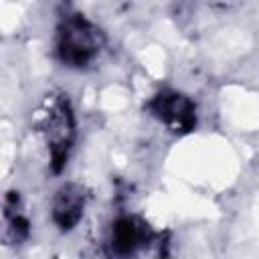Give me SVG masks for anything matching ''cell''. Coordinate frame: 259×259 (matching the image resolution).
<instances>
[{
    "instance_id": "6da1fadb",
    "label": "cell",
    "mask_w": 259,
    "mask_h": 259,
    "mask_svg": "<svg viewBox=\"0 0 259 259\" xmlns=\"http://www.w3.org/2000/svg\"><path fill=\"white\" fill-rule=\"evenodd\" d=\"M103 34L83 14H67L57 28V57L71 69L87 67L101 51Z\"/></svg>"
},
{
    "instance_id": "7a4b0ae2",
    "label": "cell",
    "mask_w": 259,
    "mask_h": 259,
    "mask_svg": "<svg viewBox=\"0 0 259 259\" xmlns=\"http://www.w3.org/2000/svg\"><path fill=\"white\" fill-rule=\"evenodd\" d=\"M40 132L49 148L51 166L55 172H61L75 140V115L67 95L47 99L45 111L40 113Z\"/></svg>"
},
{
    "instance_id": "3957f363",
    "label": "cell",
    "mask_w": 259,
    "mask_h": 259,
    "mask_svg": "<svg viewBox=\"0 0 259 259\" xmlns=\"http://www.w3.org/2000/svg\"><path fill=\"white\" fill-rule=\"evenodd\" d=\"M148 111L164 123L172 134H188L196 125V105L194 101L178 91H160L156 93L150 103Z\"/></svg>"
},
{
    "instance_id": "277c9868",
    "label": "cell",
    "mask_w": 259,
    "mask_h": 259,
    "mask_svg": "<svg viewBox=\"0 0 259 259\" xmlns=\"http://www.w3.org/2000/svg\"><path fill=\"white\" fill-rule=\"evenodd\" d=\"M152 239L150 227L138 217H119L111 225L109 233V249L113 255L125 257L138 253Z\"/></svg>"
},
{
    "instance_id": "5b68a950",
    "label": "cell",
    "mask_w": 259,
    "mask_h": 259,
    "mask_svg": "<svg viewBox=\"0 0 259 259\" xmlns=\"http://www.w3.org/2000/svg\"><path fill=\"white\" fill-rule=\"evenodd\" d=\"M87 204V192L79 184H65L57 190L53 198V223L59 227V231H71L77 227V223L83 219V210Z\"/></svg>"
},
{
    "instance_id": "8992f818",
    "label": "cell",
    "mask_w": 259,
    "mask_h": 259,
    "mask_svg": "<svg viewBox=\"0 0 259 259\" xmlns=\"http://www.w3.org/2000/svg\"><path fill=\"white\" fill-rule=\"evenodd\" d=\"M4 223H6V237H12L16 243L24 241L28 235V221L18 208L16 192H10L4 200Z\"/></svg>"
}]
</instances>
